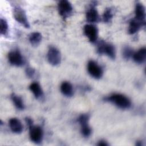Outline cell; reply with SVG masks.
Returning <instances> with one entry per match:
<instances>
[{"label": "cell", "mask_w": 146, "mask_h": 146, "mask_svg": "<svg viewBox=\"0 0 146 146\" xmlns=\"http://www.w3.org/2000/svg\"><path fill=\"white\" fill-rule=\"evenodd\" d=\"M14 19L26 28H29L30 25L24 10L19 6H15L13 10Z\"/></svg>", "instance_id": "obj_3"}, {"label": "cell", "mask_w": 146, "mask_h": 146, "mask_svg": "<svg viewBox=\"0 0 146 146\" xmlns=\"http://www.w3.org/2000/svg\"><path fill=\"white\" fill-rule=\"evenodd\" d=\"M89 116L87 114H82L78 119L80 128L81 133L84 137H88L91 133V128L88 125Z\"/></svg>", "instance_id": "obj_8"}, {"label": "cell", "mask_w": 146, "mask_h": 146, "mask_svg": "<svg viewBox=\"0 0 146 146\" xmlns=\"http://www.w3.org/2000/svg\"><path fill=\"white\" fill-rule=\"evenodd\" d=\"M113 12L111 8H107L103 13L102 19L104 22L109 23L111 21L113 17Z\"/></svg>", "instance_id": "obj_20"}, {"label": "cell", "mask_w": 146, "mask_h": 146, "mask_svg": "<svg viewBox=\"0 0 146 146\" xmlns=\"http://www.w3.org/2000/svg\"><path fill=\"white\" fill-rule=\"evenodd\" d=\"M11 99L12 102H13L15 107L18 110H22L25 108V105H24L23 100L20 96H19L14 94H13L11 95Z\"/></svg>", "instance_id": "obj_19"}, {"label": "cell", "mask_w": 146, "mask_h": 146, "mask_svg": "<svg viewBox=\"0 0 146 146\" xmlns=\"http://www.w3.org/2000/svg\"><path fill=\"white\" fill-rule=\"evenodd\" d=\"M87 71L89 74L95 79L101 78L103 74L102 67L94 60H90L88 62Z\"/></svg>", "instance_id": "obj_7"}, {"label": "cell", "mask_w": 146, "mask_h": 146, "mask_svg": "<svg viewBox=\"0 0 146 146\" xmlns=\"http://www.w3.org/2000/svg\"><path fill=\"white\" fill-rule=\"evenodd\" d=\"M10 129L13 133H21L23 131V125L21 121L17 118H11L9 122Z\"/></svg>", "instance_id": "obj_13"}, {"label": "cell", "mask_w": 146, "mask_h": 146, "mask_svg": "<svg viewBox=\"0 0 146 146\" xmlns=\"http://www.w3.org/2000/svg\"><path fill=\"white\" fill-rule=\"evenodd\" d=\"M83 31L84 35L87 37L89 41L94 43L97 40L98 37V30L96 27L91 24H87L84 26Z\"/></svg>", "instance_id": "obj_9"}, {"label": "cell", "mask_w": 146, "mask_h": 146, "mask_svg": "<svg viewBox=\"0 0 146 146\" xmlns=\"http://www.w3.org/2000/svg\"><path fill=\"white\" fill-rule=\"evenodd\" d=\"M8 60L11 64L17 67L22 66L24 63V60L21 54L17 50L11 51L9 53Z\"/></svg>", "instance_id": "obj_10"}, {"label": "cell", "mask_w": 146, "mask_h": 146, "mask_svg": "<svg viewBox=\"0 0 146 146\" xmlns=\"http://www.w3.org/2000/svg\"><path fill=\"white\" fill-rule=\"evenodd\" d=\"M47 58L50 64L57 66L61 62L60 52L56 47L51 46L48 48L47 54Z\"/></svg>", "instance_id": "obj_5"}, {"label": "cell", "mask_w": 146, "mask_h": 146, "mask_svg": "<svg viewBox=\"0 0 146 146\" xmlns=\"http://www.w3.org/2000/svg\"><path fill=\"white\" fill-rule=\"evenodd\" d=\"M97 145L99 146H107L108 145V144L105 140H100L98 142Z\"/></svg>", "instance_id": "obj_24"}, {"label": "cell", "mask_w": 146, "mask_h": 146, "mask_svg": "<svg viewBox=\"0 0 146 146\" xmlns=\"http://www.w3.org/2000/svg\"><path fill=\"white\" fill-rule=\"evenodd\" d=\"M107 99L121 109H127L131 106L130 100L121 94H113L108 97Z\"/></svg>", "instance_id": "obj_1"}, {"label": "cell", "mask_w": 146, "mask_h": 146, "mask_svg": "<svg viewBox=\"0 0 146 146\" xmlns=\"http://www.w3.org/2000/svg\"><path fill=\"white\" fill-rule=\"evenodd\" d=\"M58 9L60 16L63 18H67L71 15L73 7L69 1L67 0H62L58 3Z\"/></svg>", "instance_id": "obj_6"}, {"label": "cell", "mask_w": 146, "mask_h": 146, "mask_svg": "<svg viewBox=\"0 0 146 146\" xmlns=\"http://www.w3.org/2000/svg\"><path fill=\"white\" fill-rule=\"evenodd\" d=\"M29 88L33 92V95L36 99H40L43 96V92L40 86L36 82L30 84Z\"/></svg>", "instance_id": "obj_17"}, {"label": "cell", "mask_w": 146, "mask_h": 146, "mask_svg": "<svg viewBox=\"0 0 146 146\" xmlns=\"http://www.w3.org/2000/svg\"><path fill=\"white\" fill-rule=\"evenodd\" d=\"M42 39V35L39 32H34L29 35V40L31 44L33 46H37L39 44Z\"/></svg>", "instance_id": "obj_18"}, {"label": "cell", "mask_w": 146, "mask_h": 146, "mask_svg": "<svg viewBox=\"0 0 146 146\" xmlns=\"http://www.w3.org/2000/svg\"><path fill=\"white\" fill-rule=\"evenodd\" d=\"M8 24L7 21L3 18L0 20V32L3 35H6L8 32Z\"/></svg>", "instance_id": "obj_21"}, {"label": "cell", "mask_w": 146, "mask_h": 146, "mask_svg": "<svg viewBox=\"0 0 146 146\" xmlns=\"http://www.w3.org/2000/svg\"><path fill=\"white\" fill-rule=\"evenodd\" d=\"M133 54V52L131 47L127 46L123 48V56L125 59H127V60L129 59L131 56H132Z\"/></svg>", "instance_id": "obj_22"}, {"label": "cell", "mask_w": 146, "mask_h": 146, "mask_svg": "<svg viewBox=\"0 0 146 146\" xmlns=\"http://www.w3.org/2000/svg\"><path fill=\"white\" fill-rule=\"evenodd\" d=\"M29 127L31 140L35 144L40 143L43 138L42 129L39 126L34 125L33 124L29 125Z\"/></svg>", "instance_id": "obj_4"}, {"label": "cell", "mask_w": 146, "mask_h": 146, "mask_svg": "<svg viewBox=\"0 0 146 146\" xmlns=\"http://www.w3.org/2000/svg\"><path fill=\"white\" fill-rule=\"evenodd\" d=\"M97 52L99 54H106L112 59H114L116 56L115 47L110 43L104 41H100L97 47Z\"/></svg>", "instance_id": "obj_2"}, {"label": "cell", "mask_w": 146, "mask_h": 146, "mask_svg": "<svg viewBox=\"0 0 146 146\" xmlns=\"http://www.w3.org/2000/svg\"><path fill=\"white\" fill-rule=\"evenodd\" d=\"M86 20L88 22L93 23L99 21V15L95 6L91 5V7L86 12Z\"/></svg>", "instance_id": "obj_12"}, {"label": "cell", "mask_w": 146, "mask_h": 146, "mask_svg": "<svg viewBox=\"0 0 146 146\" xmlns=\"http://www.w3.org/2000/svg\"><path fill=\"white\" fill-rule=\"evenodd\" d=\"M145 25L141 22L138 21L137 20L133 18L129 22L128 27V33L130 34H134L137 33L141 27V26Z\"/></svg>", "instance_id": "obj_16"}, {"label": "cell", "mask_w": 146, "mask_h": 146, "mask_svg": "<svg viewBox=\"0 0 146 146\" xmlns=\"http://www.w3.org/2000/svg\"><path fill=\"white\" fill-rule=\"evenodd\" d=\"M132 57L136 63H143L146 59V48L143 47L139 49L137 51L133 52Z\"/></svg>", "instance_id": "obj_14"}, {"label": "cell", "mask_w": 146, "mask_h": 146, "mask_svg": "<svg viewBox=\"0 0 146 146\" xmlns=\"http://www.w3.org/2000/svg\"><path fill=\"white\" fill-rule=\"evenodd\" d=\"M61 92L67 97H71L74 94V90L72 84L68 82H63L60 85Z\"/></svg>", "instance_id": "obj_15"}, {"label": "cell", "mask_w": 146, "mask_h": 146, "mask_svg": "<svg viewBox=\"0 0 146 146\" xmlns=\"http://www.w3.org/2000/svg\"><path fill=\"white\" fill-rule=\"evenodd\" d=\"M26 73L28 77L32 78L35 74V70L31 67H28L26 70Z\"/></svg>", "instance_id": "obj_23"}, {"label": "cell", "mask_w": 146, "mask_h": 146, "mask_svg": "<svg viewBox=\"0 0 146 146\" xmlns=\"http://www.w3.org/2000/svg\"><path fill=\"white\" fill-rule=\"evenodd\" d=\"M135 19L145 25V7L141 3H137L135 6Z\"/></svg>", "instance_id": "obj_11"}]
</instances>
